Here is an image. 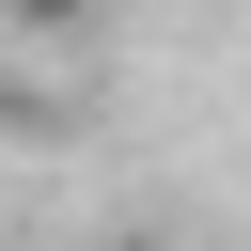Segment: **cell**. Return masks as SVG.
I'll use <instances>...</instances> for the list:
<instances>
[{"label":"cell","mask_w":251,"mask_h":251,"mask_svg":"<svg viewBox=\"0 0 251 251\" xmlns=\"http://www.w3.org/2000/svg\"><path fill=\"white\" fill-rule=\"evenodd\" d=\"M16 16H31V31H78V0H16Z\"/></svg>","instance_id":"cell-1"}]
</instances>
